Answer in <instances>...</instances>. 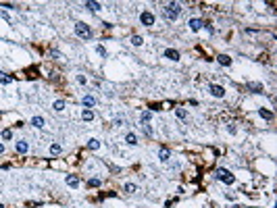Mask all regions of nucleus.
I'll list each match as a JSON object with an SVG mask.
<instances>
[{"label": "nucleus", "instance_id": "obj_1", "mask_svg": "<svg viewBox=\"0 0 277 208\" xmlns=\"http://www.w3.org/2000/svg\"><path fill=\"white\" fill-rule=\"evenodd\" d=\"M179 13H181L179 2H169V4H165V8H163V15H165V19H169V21H175L179 17Z\"/></svg>", "mask_w": 277, "mask_h": 208}, {"label": "nucleus", "instance_id": "obj_2", "mask_svg": "<svg viewBox=\"0 0 277 208\" xmlns=\"http://www.w3.org/2000/svg\"><path fill=\"white\" fill-rule=\"evenodd\" d=\"M75 34L79 35V38H83V40H90L92 38V29L88 23H75Z\"/></svg>", "mask_w": 277, "mask_h": 208}, {"label": "nucleus", "instance_id": "obj_3", "mask_svg": "<svg viewBox=\"0 0 277 208\" xmlns=\"http://www.w3.org/2000/svg\"><path fill=\"white\" fill-rule=\"evenodd\" d=\"M215 177H217V179H221L225 185H231V183H233V175L229 173L227 169H217V175H215Z\"/></svg>", "mask_w": 277, "mask_h": 208}, {"label": "nucleus", "instance_id": "obj_4", "mask_svg": "<svg viewBox=\"0 0 277 208\" xmlns=\"http://www.w3.org/2000/svg\"><path fill=\"white\" fill-rule=\"evenodd\" d=\"M140 23H142V25H146V27L154 25V15L150 13V11H144V13L140 15Z\"/></svg>", "mask_w": 277, "mask_h": 208}, {"label": "nucleus", "instance_id": "obj_5", "mask_svg": "<svg viewBox=\"0 0 277 208\" xmlns=\"http://www.w3.org/2000/svg\"><path fill=\"white\" fill-rule=\"evenodd\" d=\"M208 92H210V96H215V98H223L225 96V90H223L221 85H208Z\"/></svg>", "mask_w": 277, "mask_h": 208}, {"label": "nucleus", "instance_id": "obj_6", "mask_svg": "<svg viewBox=\"0 0 277 208\" xmlns=\"http://www.w3.org/2000/svg\"><path fill=\"white\" fill-rule=\"evenodd\" d=\"M29 150V144L25 142V139H19V142H15V152H19V154H25Z\"/></svg>", "mask_w": 277, "mask_h": 208}, {"label": "nucleus", "instance_id": "obj_7", "mask_svg": "<svg viewBox=\"0 0 277 208\" xmlns=\"http://www.w3.org/2000/svg\"><path fill=\"white\" fill-rule=\"evenodd\" d=\"M202 27H204V23H202L200 19H190V29H192V31H200Z\"/></svg>", "mask_w": 277, "mask_h": 208}, {"label": "nucleus", "instance_id": "obj_8", "mask_svg": "<svg viewBox=\"0 0 277 208\" xmlns=\"http://www.w3.org/2000/svg\"><path fill=\"white\" fill-rule=\"evenodd\" d=\"M83 7L96 13V11H100V8H102V4H100V2H92V0H88V2H83Z\"/></svg>", "mask_w": 277, "mask_h": 208}, {"label": "nucleus", "instance_id": "obj_9", "mask_svg": "<svg viewBox=\"0 0 277 208\" xmlns=\"http://www.w3.org/2000/svg\"><path fill=\"white\" fill-rule=\"evenodd\" d=\"M165 58H169V61H179V52L177 50H165Z\"/></svg>", "mask_w": 277, "mask_h": 208}, {"label": "nucleus", "instance_id": "obj_10", "mask_svg": "<svg viewBox=\"0 0 277 208\" xmlns=\"http://www.w3.org/2000/svg\"><path fill=\"white\" fill-rule=\"evenodd\" d=\"M217 62L223 65V67H229V65H231V58H229L227 54H219V56H217Z\"/></svg>", "mask_w": 277, "mask_h": 208}, {"label": "nucleus", "instance_id": "obj_11", "mask_svg": "<svg viewBox=\"0 0 277 208\" xmlns=\"http://www.w3.org/2000/svg\"><path fill=\"white\" fill-rule=\"evenodd\" d=\"M94 104H96V98L94 96H83V106L85 108H92Z\"/></svg>", "mask_w": 277, "mask_h": 208}, {"label": "nucleus", "instance_id": "obj_12", "mask_svg": "<svg viewBox=\"0 0 277 208\" xmlns=\"http://www.w3.org/2000/svg\"><path fill=\"white\" fill-rule=\"evenodd\" d=\"M125 142L129 146H136L138 144V135H136V133H127V135H125Z\"/></svg>", "mask_w": 277, "mask_h": 208}, {"label": "nucleus", "instance_id": "obj_13", "mask_svg": "<svg viewBox=\"0 0 277 208\" xmlns=\"http://www.w3.org/2000/svg\"><path fill=\"white\" fill-rule=\"evenodd\" d=\"M52 108H54L56 112H62L65 111V100H56V102L52 104Z\"/></svg>", "mask_w": 277, "mask_h": 208}, {"label": "nucleus", "instance_id": "obj_14", "mask_svg": "<svg viewBox=\"0 0 277 208\" xmlns=\"http://www.w3.org/2000/svg\"><path fill=\"white\" fill-rule=\"evenodd\" d=\"M81 117H83V121H92V119H94V112H92L90 108H83V111H81Z\"/></svg>", "mask_w": 277, "mask_h": 208}, {"label": "nucleus", "instance_id": "obj_15", "mask_svg": "<svg viewBox=\"0 0 277 208\" xmlns=\"http://www.w3.org/2000/svg\"><path fill=\"white\" fill-rule=\"evenodd\" d=\"M31 125L38 127V129H42V127H44V119H42V117H34V119H31Z\"/></svg>", "mask_w": 277, "mask_h": 208}, {"label": "nucleus", "instance_id": "obj_16", "mask_svg": "<svg viewBox=\"0 0 277 208\" xmlns=\"http://www.w3.org/2000/svg\"><path fill=\"white\" fill-rule=\"evenodd\" d=\"M0 83L2 85H8V83H13V77H8L7 73H0Z\"/></svg>", "mask_w": 277, "mask_h": 208}, {"label": "nucleus", "instance_id": "obj_17", "mask_svg": "<svg viewBox=\"0 0 277 208\" xmlns=\"http://www.w3.org/2000/svg\"><path fill=\"white\" fill-rule=\"evenodd\" d=\"M67 183H69L71 187H77L79 185V179H77L75 175H69V177H67Z\"/></svg>", "mask_w": 277, "mask_h": 208}, {"label": "nucleus", "instance_id": "obj_18", "mask_svg": "<svg viewBox=\"0 0 277 208\" xmlns=\"http://www.w3.org/2000/svg\"><path fill=\"white\" fill-rule=\"evenodd\" d=\"M98 148H100V142L98 139H90L88 142V150H98Z\"/></svg>", "mask_w": 277, "mask_h": 208}, {"label": "nucleus", "instance_id": "obj_19", "mask_svg": "<svg viewBox=\"0 0 277 208\" xmlns=\"http://www.w3.org/2000/svg\"><path fill=\"white\" fill-rule=\"evenodd\" d=\"M169 156H171V154L167 152V150H160V152H159V160H160V162H167Z\"/></svg>", "mask_w": 277, "mask_h": 208}, {"label": "nucleus", "instance_id": "obj_20", "mask_svg": "<svg viewBox=\"0 0 277 208\" xmlns=\"http://www.w3.org/2000/svg\"><path fill=\"white\" fill-rule=\"evenodd\" d=\"M140 119H142V123H148V121L152 119V112H150V111H144V112H142V117H140Z\"/></svg>", "mask_w": 277, "mask_h": 208}, {"label": "nucleus", "instance_id": "obj_21", "mask_svg": "<svg viewBox=\"0 0 277 208\" xmlns=\"http://www.w3.org/2000/svg\"><path fill=\"white\" fill-rule=\"evenodd\" d=\"M258 115H261L263 119H271V117H273V112H271V111H265V108H258Z\"/></svg>", "mask_w": 277, "mask_h": 208}, {"label": "nucleus", "instance_id": "obj_22", "mask_svg": "<svg viewBox=\"0 0 277 208\" xmlns=\"http://www.w3.org/2000/svg\"><path fill=\"white\" fill-rule=\"evenodd\" d=\"M136 189H138V187L133 185V183H125V192H127V194H133Z\"/></svg>", "mask_w": 277, "mask_h": 208}, {"label": "nucleus", "instance_id": "obj_23", "mask_svg": "<svg viewBox=\"0 0 277 208\" xmlns=\"http://www.w3.org/2000/svg\"><path fill=\"white\" fill-rule=\"evenodd\" d=\"M88 185H90V187H98V185H100V179H98V177H92V179L88 181Z\"/></svg>", "mask_w": 277, "mask_h": 208}, {"label": "nucleus", "instance_id": "obj_24", "mask_svg": "<svg viewBox=\"0 0 277 208\" xmlns=\"http://www.w3.org/2000/svg\"><path fill=\"white\" fill-rule=\"evenodd\" d=\"M132 42H133V46H142V44H144V40H142L140 35H133V38H132Z\"/></svg>", "mask_w": 277, "mask_h": 208}, {"label": "nucleus", "instance_id": "obj_25", "mask_svg": "<svg viewBox=\"0 0 277 208\" xmlns=\"http://www.w3.org/2000/svg\"><path fill=\"white\" fill-rule=\"evenodd\" d=\"M61 150H62V148H61L58 144H52V146H50V152H52V154H61Z\"/></svg>", "mask_w": 277, "mask_h": 208}, {"label": "nucleus", "instance_id": "obj_26", "mask_svg": "<svg viewBox=\"0 0 277 208\" xmlns=\"http://www.w3.org/2000/svg\"><path fill=\"white\" fill-rule=\"evenodd\" d=\"M175 115H177L179 119H186V117H187V112L183 111V108H175Z\"/></svg>", "mask_w": 277, "mask_h": 208}, {"label": "nucleus", "instance_id": "obj_27", "mask_svg": "<svg viewBox=\"0 0 277 208\" xmlns=\"http://www.w3.org/2000/svg\"><path fill=\"white\" fill-rule=\"evenodd\" d=\"M13 138V131H11V129H4V131H2V139H11Z\"/></svg>", "mask_w": 277, "mask_h": 208}, {"label": "nucleus", "instance_id": "obj_28", "mask_svg": "<svg viewBox=\"0 0 277 208\" xmlns=\"http://www.w3.org/2000/svg\"><path fill=\"white\" fill-rule=\"evenodd\" d=\"M96 52H98L100 56H106V50H104L102 46H96Z\"/></svg>", "mask_w": 277, "mask_h": 208}, {"label": "nucleus", "instance_id": "obj_29", "mask_svg": "<svg viewBox=\"0 0 277 208\" xmlns=\"http://www.w3.org/2000/svg\"><path fill=\"white\" fill-rule=\"evenodd\" d=\"M227 133H236V125H227Z\"/></svg>", "mask_w": 277, "mask_h": 208}, {"label": "nucleus", "instance_id": "obj_30", "mask_svg": "<svg viewBox=\"0 0 277 208\" xmlns=\"http://www.w3.org/2000/svg\"><path fill=\"white\" fill-rule=\"evenodd\" d=\"M0 17H2V19H11V17H8V13H7V11H0Z\"/></svg>", "mask_w": 277, "mask_h": 208}, {"label": "nucleus", "instance_id": "obj_31", "mask_svg": "<svg viewBox=\"0 0 277 208\" xmlns=\"http://www.w3.org/2000/svg\"><path fill=\"white\" fill-rule=\"evenodd\" d=\"M0 8H15L13 4H8V2H4V4H0Z\"/></svg>", "mask_w": 277, "mask_h": 208}, {"label": "nucleus", "instance_id": "obj_32", "mask_svg": "<svg viewBox=\"0 0 277 208\" xmlns=\"http://www.w3.org/2000/svg\"><path fill=\"white\" fill-rule=\"evenodd\" d=\"M4 152V144H2V142H0V154Z\"/></svg>", "mask_w": 277, "mask_h": 208}]
</instances>
